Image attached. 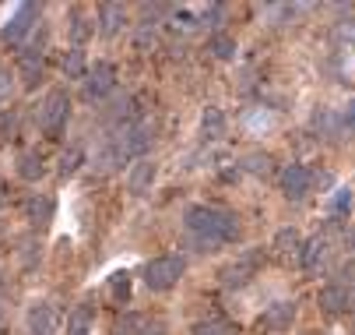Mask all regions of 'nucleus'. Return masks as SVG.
<instances>
[{
	"instance_id": "39448f33",
	"label": "nucleus",
	"mask_w": 355,
	"mask_h": 335,
	"mask_svg": "<svg viewBox=\"0 0 355 335\" xmlns=\"http://www.w3.org/2000/svg\"><path fill=\"white\" fill-rule=\"evenodd\" d=\"M35 22H39V8L35 4H18L15 15L8 18V25L0 28V39H4L8 46H21L25 35L35 28Z\"/></svg>"
},
{
	"instance_id": "c756f323",
	"label": "nucleus",
	"mask_w": 355,
	"mask_h": 335,
	"mask_svg": "<svg viewBox=\"0 0 355 335\" xmlns=\"http://www.w3.org/2000/svg\"><path fill=\"white\" fill-rule=\"evenodd\" d=\"M144 332V314H123L116 321V335H141Z\"/></svg>"
},
{
	"instance_id": "0eeeda50",
	"label": "nucleus",
	"mask_w": 355,
	"mask_h": 335,
	"mask_svg": "<svg viewBox=\"0 0 355 335\" xmlns=\"http://www.w3.org/2000/svg\"><path fill=\"white\" fill-rule=\"evenodd\" d=\"M310 187H313V173L302 166V163H292L282 170V195L288 202H302L310 195Z\"/></svg>"
},
{
	"instance_id": "b1692460",
	"label": "nucleus",
	"mask_w": 355,
	"mask_h": 335,
	"mask_svg": "<svg viewBox=\"0 0 355 335\" xmlns=\"http://www.w3.org/2000/svg\"><path fill=\"white\" fill-rule=\"evenodd\" d=\"M208 50H211V57H218V60H232V57H236V39H232L229 32H215V35L208 39Z\"/></svg>"
},
{
	"instance_id": "9b49d317",
	"label": "nucleus",
	"mask_w": 355,
	"mask_h": 335,
	"mask_svg": "<svg viewBox=\"0 0 355 335\" xmlns=\"http://www.w3.org/2000/svg\"><path fill=\"white\" fill-rule=\"evenodd\" d=\"M253 268H257V254H243L239 261L222 265L218 279H222V286H246L253 279Z\"/></svg>"
},
{
	"instance_id": "c85d7f7f",
	"label": "nucleus",
	"mask_w": 355,
	"mask_h": 335,
	"mask_svg": "<svg viewBox=\"0 0 355 335\" xmlns=\"http://www.w3.org/2000/svg\"><path fill=\"white\" fill-rule=\"evenodd\" d=\"M275 251H282V254H292V251H299V233H295L292 226L275 233Z\"/></svg>"
},
{
	"instance_id": "412c9836",
	"label": "nucleus",
	"mask_w": 355,
	"mask_h": 335,
	"mask_svg": "<svg viewBox=\"0 0 355 335\" xmlns=\"http://www.w3.org/2000/svg\"><path fill=\"white\" fill-rule=\"evenodd\" d=\"M200 131H205V138H222L225 134V113L218 110V106H208L205 110V117H200Z\"/></svg>"
},
{
	"instance_id": "4468645a",
	"label": "nucleus",
	"mask_w": 355,
	"mask_h": 335,
	"mask_svg": "<svg viewBox=\"0 0 355 335\" xmlns=\"http://www.w3.org/2000/svg\"><path fill=\"white\" fill-rule=\"evenodd\" d=\"M292 321H295V304H292V300H278V304H271V307L264 311L261 328H268V332H285Z\"/></svg>"
},
{
	"instance_id": "2eb2a0df",
	"label": "nucleus",
	"mask_w": 355,
	"mask_h": 335,
	"mask_svg": "<svg viewBox=\"0 0 355 335\" xmlns=\"http://www.w3.org/2000/svg\"><path fill=\"white\" fill-rule=\"evenodd\" d=\"M42 71H46V64H42V54L39 50H21L18 54V74H21L25 88H35L42 81Z\"/></svg>"
},
{
	"instance_id": "c9c22d12",
	"label": "nucleus",
	"mask_w": 355,
	"mask_h": 335,
	"mask_svg": "<svg viewBox=\"0 0 355 335\" xmlns=\"http://www.w3.org/2000/svg\"><path fill=\"white\" fill-rule=\"evenodd\" d=\"M0 286H4V279H0Z\"/></svg>"
},
{
	"instance_id": "f3484780",
	"label": "nucleus",
	"mask_w": 355,
	"mask_h": 335,
	"mask_svg": "<svg viewBox=\"0 0 355 335\" xmlns=\"http://www.w3.org/2000/svg\"><path fill=\"white\" fill-rule=\"evenodd\" d=\"M95 328V307L92 304H78L67 314V335H88Z\"/></svg>"
},
{
	"instance_id": "f8f14e48",
	"label": "nucleus",
	"mask_w": 355,
	"mask_h": 335,
	"mask_svg": "<svg viewBox=\"0 0 355 335\" xmlns=\"http://www.w3.org/2000/svg\"><path fill=\"white\" fill-rule=\"evenodd\" d=\"M123 22H127V11H123L120 4H98V11H95V25H98V35H106V39L120 35Z\"/></svg>"
},
{
	"instance_id": "f03ea898",
	"label": "nucleus",
	"mask_w": 355,
	"mask_h": 335,
	"mask_svg": "<svg viewBox=\"0 0 355 335\" xmlns=\"http://www.w3.org/2000/svg\"><path fill=\"white\" fill-rule=\"evenodd\" d=\"M71 117V95L67 88H49L46 99L39 103V127L46 138H60V131L67 127Z\"/></svg>"
},
{
	"instance_id": "6ab92c4d",
	"label": "nucleus",
	"mask_w": 355,
	"mask_h": 335,
	"mask_svg": "<svg viewBox=\"0 0 355 335\" xmlns=\"http://www.w3.org/2000/svg\"><path fill=\"white\" fill-rule=\"evenodd\" d=\"M15 170H18V177H21V180L35 183V180H42V173H46V159H42L39 152H21Z\"/></svg>"
},
{
	"instance_id": "a878e982",
	"label": "nucleus",
	"mask_w": 355,
	"mask_h": 335,
	"mask_svg": "<svg viewBox=\"0 0 355 335\" xmlns=\"http://www.w3.org/2000/svg\"><path fill=\"white\" fill-rule=\"evenodd\" d=\"M110 293H113V300H120V304H127L130 300V272H113L110 275Z\"/></svg>"
},
{
	"instance_id": "2f4dec72",
	"label": "nucleus",
	"mask_w": 355,
	"mask_h": 335,
	"mask_svg": "<svg viewBox=\"0 0 355 335\" xmlns=\"http://www.w3.org/2000/svg\"><path fill=\"white\" fill-rule=\"evenodd\" d=\"M11 88H15V78H11V71H4V67H0V106H4V103L11 99Z\"/></svg>"
},
{
	"instance_id": "6e6552de",
	"label": "nucleus",
	"mask_w": 355,
	"mask_h": 335,
	"mask_svg": "<svg viewBox=\"0 0 355 335\" xmlns=\"http://www.w3.org/2000/svg\"><path fill=\"white\" fill-rule=\"evenodd\" d=\"M151 138H155L151 134V124H127L116 145H120L123 159H144V152L151 149Z\"/></svg>"
},
{
	"instance_id": "f704fd0d",
	"label": "nucleus",
	"mask_w": 355,
	"mask_h": 335,
	"mask_svg": "<svg viewBox=\"0 0 355 335\" xmlns=\"http://www.w3.org/2000/svg\"><path fill=\"white\" fill-rule=\"evenodd\" d=\"M341 35H345L348 42H355V25H341Z\"/></svg>"
},
{
	"instance_id": "7c9ffc66",
	"label": "nucleus",
	"mask_w": 355,
	"mask_h": 335,
	"mask_svg": "<svg viewBox=\"0 0 355 335\" xmlns=\"http://www.w3.org/2000/svg\"><path fill=\"white\" fill-rule=\"evenodd\" d=\"M348 209H352V190L341 187L338 195L331 198V215H341V212H348Z\"/></svg>"
},
{
	"instance_id": "72a5a7b5",
	"label": "nucleus",
	"mask_w": 355,
	"mask_h": 335,
	"mask_svg": "<svg viewBox=\"0 0 355 335\" xmlns=\"http://www.w3.org/2000/svg\"><path fill=\"white\" fill-rule=\"evenodd\" d=\"M4 332H8V307L0 304V335H4Z\"/></svg>"
},
{
	"instance_id": "f257e3e1",
	"label": "nucleus",
	"mask_w": 355,
	"mask_h": 335,
	"mask_svg": "<svg viewBox=\"0 0 355 335\" xmlns=\"http://www.w3.org/2000/svg\"><path fill=\"white\" fill-rule=\"evenodd\" d=\"M187 229L200 240V251H218L222 244L239 236V219L225 209L211 205H190L187 209Z\"/></svg>"
},
{
	"instance_id": "20e7f679",
	"label": "nucleus",
	"mask_w": 355,
	"mask_h": 335,
	"mask_svg": "<svg viewBox=\"0 0 355 335\" xmlns=\"http://www.w3.org/2000/svg\"><path fill=\"white\" fill-rule=\"evenodd\" d=\"M113 88H116V64L98 60V64L88 71V78H85V99H88V103H103Z\"/></svg>"
},
{
	"instance_id": "bb28decb",
	"label": "nucleus",
	"mask_w": 355,
	"mask_h": 335,
	"mask_svg": "<svg viewBox=\"0 0 355 335\" xmlns=\"http://www.w3.org/2000/svg\"><path fill=\"white\" fill-rule=\"evenodd\" d=\"M92 32H95V22H88L81 11H71V39H74V46H81Z\"/></svg>"
},
{
	"instance_id": "cd10ccee",
	"label": "nucleus",
	"mask_w": 355,
	"mask_h": 335,
	"mask_svg": "<svg viewBox=\"0 0 355 335\" xmlns=\"http://www.w3.org/2000/svg\"><path fill=\"white\" fill-rule=\"evenodd\" d=\"M81 163H85V156H81V149H67V152L60 156V166H57V170H60V177L67 180V177H74V173L81 170Z\"/></svg>"
},
{
	"instance_id": "7ed1b4c3",
	"label": "nucleus",
	"mask_w": 355,
	"mask_h": 335,
	"mask_svg": "<svg viewBox=\"0 0 355 335\" xmlns=\"http://www.w3.org/2000/svg\"><path fill=\"white\" fill-rule=\"evenodd\" d=\"M187 272V261L176 258V254H166V258H155V261H148L144 265V286L151 293H166L173 290V286L183 279Z\"/></svg>"
},
{
	"instance_id": "1a4fd4ad",
	"label": "nucleus",
	"mask_w": 355,
	"mask_h": 335,
	"mask_svg": "<svg viewBox=\"0 0 355 335\" xmlns=\"http://www.w3.org/2000/svg\"><path fill=\"white\" fill-rule=\"evenodd\" d=\"M317 304H320L324 314H348L355 307V293L348 290V286H338L334 282V286H324V290H320Z\"/></svg>"
},
{
	"instance_id": "5701e85b",
	"label": "nucleus",
	"mask_w": 355,
	"mask_h": 335,
	"mask_svg": "<svg viewBox=\"0 0 355 335\" xmlns=\"http://www.w3.org/2000/svg\"><path fill=\"white\" fill-rule=\"evenodd\" d=\"M64 78H88V57H85L81 46L67 50V57H64Z\"/></svg>"
},
{
	"instance_id": "aec40b11",
	"label": "nucleus",
	"mask_w": 355,
	"mask_h": 335,
	"mask_svg": "<svg viewBox=\"0 0 355 335\" xmlns=\"http://www.w3.org/2000/svg\"><path fill=\"white\" fill-rule=\"evenodd\" d=\"M134 113H137V99H134V95H123V99H113L110 106H106V120L110 124H130L134 120Z\"/></svg>"
},
{
	"instance_id": "dca6fc26",
	"label": "nucleus",
	"mask_w": 355,
	"mask_h": 335,
	"mask_svg": "<svg viewBox=\"0 0 355 335\" xmlns=\"http://www.w3.org/2000/svg\"><path fill=\"white\" fill-rule=\"evenodd\" d=\"M120 163H123V152H120L116 141H110V145H103V149H98V152L92 156V170H95L98 177H110Z\"/></svg>"
},
{
	"instance_id": "4be33fe9",
	"label": "nucleus",
	"mask_w": 355,
	"mask_h": 335,
	"mask_svg": "<svg viewBox=\"0 0 355 335\" xmlns=\"http://www.w3.org/2000/svg\"><path fill=\"white\" fill-rule=\"evenodd\" d=\"M243 170L253 173V177H271L275 173V159L268 152H250V156H243Z\"/></svg>"
},
{
	"instance_id": "473e14b6",
	"label": "nucleus",
	"mask_w": 355,
	"mask_h": 335,
	"mask_svg": "<svg viewBox=\"0 0 355 335\" xmlns=\"http://www.w3.org/2000/svg\"><path fill=\"white\" fill-rule=\"evenodd\" d=\"M205 18H208L211 25H222V18H225V8H222V4H211V8L205 11Z\"/></svg>"
},
{
	"instance_id": "a211bd4d",
	"label": "nucleus",
	"mask_w": 355,
	"mask_h": 335,
	"mask_svg": "<svg viewBox=\"0 0 355 335\" xmlns=\"http://www.w3.org/2000/svg\"><path fill=\"white\" fill-rule=\"evenodd\" d=\"M299 251H302V268L317 272L324 265V258H327V240H324V236H313V240H306Z\"/></svg>"
},
{
	"instance_id": "9d476101",
	"label": "nucleus",
	"mask_w": 355,
	"mask_h": 335,
	"mask_svg": "<svg viewBox=\"0 0 355 335\" xmlns=\"http://www.w3.org/2000/svg\"><path fill=\"white\" fill-rule=\"evenodd\" d=\"M155 177H159V163L144 156V159H137V163L130 166V173H127V190H130V195H144V190H151Z\"/></svg>"
},
{
	"instance_id": "393cba45",
	"label": "nucleus",
	"mask_w": 355,
	"mask_h": 335,
	"mask_svg": "<svg viewBox=\"0 0 355 335\" xmlns=\"http://www.w3.org/2000/svg\"><path fill=\"white\" fill-rule=\"evenodd\" d=\"M190 332L193 335H232V325L222 318H205V321H193Z\"/></svg>"
},
{
	"instance_id": "ddd939ff",
	"label": "nucleus",
	"mask_w": 355,
	"mask_h": 335,
	"mask_svg": "<svg viewBox=\"0 0 355 335\" xmlns=\"http://www.w3.org/2000/svg\"><path fill=\"white\" fill-rule=\"evenodd\" d=\"M53 209H57V202L49 198V195H32V198H25L21 215H25L32 226H46L49 219H53Z\"/></svg>"
},
{
	"instance_id": "423d86ee",
	"label": "nucleus",
	"mask_w": 355,
	"mask_h": 335,
	"mask_svg": "<svg viewBox=\"0 0 355 335\" xmlns=\"http://www.w3.org/2000/svg\"><path fill=\"white\" fill-rule=\"evenodd\" d=\"M25 328H28V335H57L60 332V311L49 300H35L25 314Z\"/></svg>"
}]
</instances>
